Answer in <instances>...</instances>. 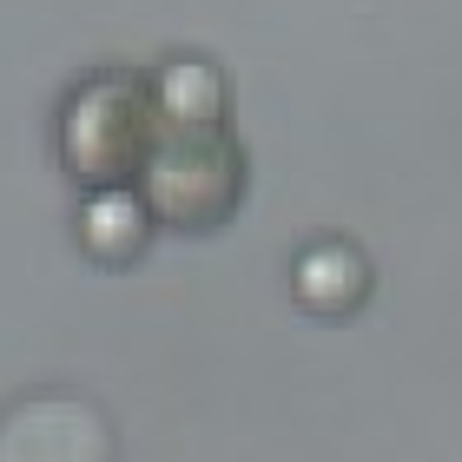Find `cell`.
<instances>
[{
  "label": "cell",
  "mask_w": 462,
  "mask_h": 462,
  "mask_svg": "<svg viewBox=\"0 0 462 462\" xmlns=\"http://www.w3.org/2000/svg\"><path fill=\"white\" fill-rule=\"evenodd\" d=\"M159 238H212L245 212L251 159L231 119V79L205 53H165L152 67V125L125 185Z\"/></svg>",
  "instance_id": "cell-1"
},
{
  "label": "cell",
  "mask_w": 462,
  "mask_h": 462,
  "mask_svg": "<svg viewBox=\"0 0 462 462\" xmlns=\"http://www.w3.org/2000/svg\"><path fill=\"white\" fill-rule=\"evenodd\" d=\"M152 125V67H93L53 113V152L79 192H125Z\"/></svg>",
  "instance_id": "cell-2"
},
{
  "label": "cell",
  "mask_w": 462,
  "mask_h": 462,
  "mask_svg": "<svg viewBox=\"0 0 462 462\" xmlns=\"http://www.w3.org/2000/svg\"><path fill=\"white\" fill-rule=\"evenodd\" d=\"M291 298L310 318H356L370 304V258L350 238H310L291 258Z\"/></svg>",
  "instance_id": "cell-3"
},
{
  "label": "cell",
  "mask_w": 462,
  "mask_h": 462,
  "mask_svg": "<svg viewBox=\"0 0 462 462\" xmlns=\"http://www.w3.org/2000/svg\"><path fill=\"white\" fill-rule=\"evenodd\" d=\"M79 251L99 264V271H133L145 251L159 245V225L145 218V205L133 192H79Z\"/></svg>",
  "instance_id": "cell-4"
}]
</instances>
